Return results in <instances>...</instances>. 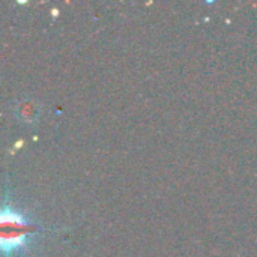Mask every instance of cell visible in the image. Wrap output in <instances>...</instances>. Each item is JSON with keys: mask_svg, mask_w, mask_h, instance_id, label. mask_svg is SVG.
<instances>
[{"mask_svg": "<svg viewBox=\"0 0 257 257\" xmlns=\"http://www.w3.org/2000/svg\"><path fill=\"white\" fill-rule=\"evenodd\" d=\"M2 226H3L2 247L5 253L17 250L20 245H23L26 235L29 232V226L21 215L5 209L2 214Z\"/></svg>", "mask_w": 257, "mask_h": 257, "instance_id": "obj_1", "label": "cell"}]
</instances>
